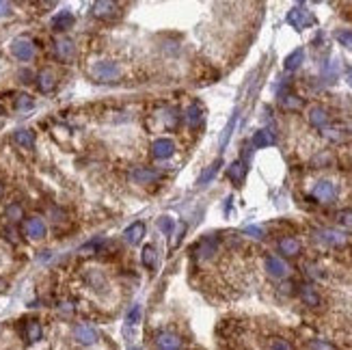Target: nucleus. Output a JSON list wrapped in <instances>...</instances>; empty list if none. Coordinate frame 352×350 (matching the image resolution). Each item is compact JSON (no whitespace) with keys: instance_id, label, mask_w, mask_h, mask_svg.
<instances>
[{"instance_id":"nucleus-1","label":"nucleus","mask_w":352,"mask_h":350,"mask_svg":"<svg viewBox=\"0 0 352 350\" xmlns=\"http://www.w3.org/2000/svg\"><path fill=\"white\" fill-rule=\"evenodd\" d=\"M285 19H288V24H290V26H294L296 30H305V28H309V26H314V24H316L314 13H311L305 4L292 6V9L288 11V15H285Z\"/></svg>"},{"instance_id":"nucleus-2","label":"nucleus","mask_w":352,"mask_h":350,"mask_svg":"<svg viewBox=\"0 0 352 350\" xmlns=\"http://www.w3.org/2000/svg\"><path fill=\"white\" fill-rule=\"evenodd\" d=\"M91 74H93V78L100 80V82H113L121 76V67L113 61H100L91 67Z\"/></svg>"},{"instance_id":"nucleus-3","label":"nucleus","mask_w":352,"mask_h":350,"mask_svg":"<svg viewBox=\"0 0 352 350\" xmlns=\"http://www.w3.org/2000/svg\"><path fill=\"white\" fill-rule=\"evenodd\" d=\"M11 54L17 58V61H30L32 56H35V45H32L30 39L26 37H17L11 41Z\"/></svg>"},{"instance_id":"nucleus-4","label":"nucleus","mask_w":352,"mask_h":350,"mask_svg":"<svg viewBox=\"0 0 352 350\" xmlns=\"http://www.w3.org/2000/svg\"><path fill=\"white\" fill-rule=\"evenodd\" d=\"M316 240L327 246H342V244H346L348 238H346V233H342L337 229H320V231H316Z\"/></svg>"},{"instance_id":"nucleus-5","label":"nucleus","mask_w":352,"mask_h":350,"mask_svg":"<svg viewBox=\"0 0 352 350\" xmlns=\"http://www.w3.org/2000/svg\"><path fill=\"white\" fill-rule=\"evenodd\" d=\"M335 194H337L335 184H333V181H329V179H320L314 186V197L318 201H322V203H331V201L335 199Z\"/></svg>"},{"instance_id":"nucleus-6","label":"nucleus","mask_w":352,"mask_h":350,"mask_svg":"<svg viewBox=\"0 0 352 350\" xmlns=\"http://www.w3.org/2000/svg\"><path fill=\"white\" fill-rule=\"evenodd\" d=\"M74 337L82 346H93L97 342V331L91 324H78V327H74Z\"/></svg>"},{"instance_id":"nucleus-7","label":"nucleus","mask_w":352,"mask_h":350,"mask_svg":"<svg viewBox=\"0 0 352 350\" xmlns=\"http://www.w3.org/2000/svg\"><path fill=\"white\" fill-rule=\"evenodd\" d=\"M173 152H175V143L171 139H156L152 143V154H154V158H158V160L171 158Z\"/></svg>"},{"instance_id":"nucleus-8","label":"nucleus","mask_w":352,"mask_h":350,"mask_svg":"<svg viewBox=\"0 0 352 350\" xmlns=\"http://www.w3.org/2000/svg\"><path fill=\"white\" fill-rule=\"evenodd\" d=\"M266 270H268V275L275 277V279H283L290 272L288 264H285L281 257H277V255H268V257H266Z\"/></svg>"},{"instance_id":"nucleus-9","label":"nucleus","mask_w":352,"mask_h":350,"mask_svg":"<svg viewBox=\"0 0 352 350\" xmlns=\"http://www.w3.org/2000/svg\"><path fill=\"white\" fill-rule=\"evenodd\" d=\"M156 346H158V350H181V340L173 333L160 331V333L156 335Z\"/></svg>"},{"instance_id":"nucleus-10","label":"nucleus","mask_w":352,"mask_h":350,"mask_svg":"<svg viewBox=\"0 0 352 350\" xmlns=\"http://www.w3.org/2000/svg\"><path fill=\"white\" fill-rule=\"evenodd\" d=\"M24 231H26V236H28V238H32V240H39V238H43V236H45V223H43L41 218L32 216V218L26 220Z\"/></svg>"},{"instance_id":"nucleus-11","label":"nucleus","mask_w":352,"mask_h":350,"mask_svg":"<svg viewBox=\"0 0 352 350\" xmlns=\"http://www.w3.org/2000/svg\"><path fill=\"white\" fill-rule=\"evenodd\" d=\"M74 26V13H71L69 9H63L58 11L54 17H52V28L54 30H67Z\"/></svg>"},{"instance_id":"nucleus-12","label":"nucleus","mask_w":352,"mask_h":350,"mask_svg":"<svg viewBox=\"0 0 352 350\" xmlns=\"http://www.w3.org/2000/svg\"><path fill=\"white\" fill-rule=\"evenodd\" d=\"M158 177H160V171H156V169L141 167L136 171H132V181H136V184H152Z\"/></svg>"},{"instance_id":"nucleus-13","label":"nucleus","mask_w":352,"mask_h":350,"mask_svg":"<svg viewBox=\"0 0 352 350\" xmlns=\"http://www.w3.org/2000/svg\"><path fill=\"white\" fill-rule=\"evenodd\" d=\"M253 147L255 149H264V147H270V145H275L277 139H275V134L270 132V130H257L255 134H253Z\"/></svg>"},{"instance_id":"nucleus-14","label":"nucleus","mask_w":352,"mask_h":350,"mask_svg":"<svg viewBox=\"0 0 352 350\" xmlns=\"http://www.w3.org/2000/svg\"><path fill=\"white\" fill-rule=\"evenodd\" d=\"M303 61H305V50L303 48H296L294 52H290V54L285 56L283 67H285V71H296L303 65Z\"/></svg>"},{"instance_id":"nucleus-15","label":"nucleus","mask_w":352,"mask_h":350,"mask_svg":"<svg viewBox=\"0 0 352 350\" xmlns=\"http://www.w3.org/2000/svg\"><path fill=\"white\" fill-rule=\"evenodd\" d=\"M143 236H145V225L143 223H134L132 227H128L126 229V233H123V238H126V242L128 244H139L141 240H143Z\"/></svg>"},{"instance_id":"nucleus-16","label":"nucleus","mask_w":352,"mask_h":350,"mask_svg":"<svg viewBox=\"0 0 352 350\" xmlns=\"http://www.w3.org/2000/svg\"><path fill=\"white\" fill-rule=\"evenodd\" d=\"M184 119H186V123H188L190 128H197V126H199L201 119H203V110H201L199 104H190V106L186 108Z\"/></svg>"},{"instance_id":"nucleus-17","label":"nucleus","mask_w":352,"mask_h":350,"mask_svg":"<svg viewBox=\"0 0 352 350\" xmlns=\"http://www.w3.org/2000/svg\"><path fill=\"white\" fill-rule=\"evenodd\" d=\"M279 249H281V253H285V255H298V253H301V242L292 236H285L279 240Z\"/></svg>"},{"instance_id":"nucleus-18","label":"nucleus","mask_w":352,"mask_h":350,"mask_svg":"<svg viewBox=\"0 0 352 350\" xmlns=\"http://www.w3.org/2000/svg\"><path fill=\"white\" fill-rule=\"evenodd\" d=\"M309 121H311V126H316V128H327V123H329L327 110L322 106H314L309 110Z\"/></svg>"},{"instance_id":"nucleus-19","label":"nucleus","mask_w":352,"mask_h":350,"mask_svg":"<svg viewBox=\"0 0 352 350\" xmlns=\"http://www.w3.org/2000/svg\"><path fill=\"white\" fill-rule=\"evenodd\" d=\"M227 175H229V179H231V181H236V184H242V179H244V175H246L244 162H242V160L231 162L229 169H227Z\"/></svg>"},{"instance_id":"nucleus-20","label":"nucleus","mask_w":352,"mask_h":350,"mask_svg":"<svg viewBox=\"0 0 352 350\" xmlns=\"http://www.w3.org/2000/svg\"><path fill=\"white\" fill-rule=\"evenodd\" d=\"M220 165H223V160H220V158H218L216 162H212V165L199 175V181H197V184H199V186H207V184H210V181H212L214 177H216V173H218Z\"/></svg>"},{"instance_id":"nucleus-21","label":"nucleus","mask_w":352,"mask_h":350,"mask_svg":"<svg viewBox=\"0 0 352 350\" xmlns=\"http://www.w3.org/2000/svg\"><path fill=\"white\" fill-rule=\"evenodd\" d=\"M13 139H15L17 145H22V147H26V149L35 145V132H32V130H15Z\"/></svg>"},{"instance_id":"nucleus-22","label":"nucleus","mask_w":352,"mask_h":350,"mask_svg":"<svg viewBox=\"0 0 352 350\" xmlns=\"http://www.w3.org/2000/svg\"><path fill=\"white\" fill-rule=\"evenodd\" d=\"M37 84L43 93H50V91L56 87V80H54V76H52V71H41V74L37 76Z\"/></svg>"},{"instance_id":"nucleus-23","label":"nucleus","mask_w":352,"mask_h":350,"mask_svg":"<svg viewBox=\"0 0 352 350\" xmlns=\"http://www.w3.org/2000/svg\"><path fill=\"white\" fill-rule=\"evenodd\" d=\"M301 298L305 301V305H309V307H318V305H320V296H318V292L311 288V285H303Z\"/></svg>"},{"instance_id":"nucleus-24","label":"nucleus","mask_w":352,"mask_h":350,"mask_svg":"<svg viewBox=\"0 0 352 350\" xmlns=\"http://www.w3.org/2000/svg\"><path fill=\"white\" fill-rule=\"evenodd\" d=\"M143 264H145L149 270H154L156 266H158V253H156L154 244H147L145 249H143Z\"/></svg>"},{"instance_id":"nucleus-25","label":"nucleus","mask_w":352,"mask_h":350,"mask_svg":"<svg viewBox=\"0 0 352 350\" xmlns=\"http://www.w3.org/2000/svg\"><path fill=\"white\" fill-rule=\"evenodd\" d=\"M236 123H238V113L231 117L229 123H227L225 130H223V134H220V141H218V147H220V149H225V147H227V143H229V139H231L233 128H236Z\"/></svg>"},{"instance_id":"nucleus-26","label":"nucleus","mask_w":352,"mask_h":350,"mask_svg":"<svg viewBox=\"0 0 352 350\" xmlns=\"http://www.w3.org/2000/svg\"><path fill=\"white\" fill-rule=\"evenodd\" d=\"M41 335H43V329L37 320H30L28 324H26V337H28V342H39Z\"/></svg>"},{"instance_id":"nucleus-27","label":"nucleus","mask_w":352,"mask_h":350,"mask_svg":"<svg viewBox=\"0 0 352 350\" xmlns=\"http://www.w3.org/2000/svg\"><path fill=\"white\" fill-rule=\"evenodd\" d=\"M56 54L63 58V61H67V58L74 56V43L67 41V39H61V41L56 43Z\"/></svg>"},{"instance_id":"nucleus-28","label":"nucleus","mask_w":352,"mask_h":350,"mask_svg":"<svg viewBox=\"0 0 352 350\" xmlns=\"http://www.w3.org/2000/svg\"><path fill=\"white\" fill-rule=\"evenodd\" d=\"M117 9V6L113 4V2H108V0H102V2H95L93 4V13L97 17H106V15H110Z\"/></svg>"},{"instance_id":"nucleus-29","label":"nucleus","mask_w":352,"mask_h":350,"mask_svg":"<svg viewBox=\"0 0 352 350\" xmlns=\"http://www.w3.org/2000/svg\"><path fill=\"white\" fill-rule=\"evenodd\" d=\"M281 104L285 108H290V110H298V108H303V100L301 97H296V95H288V93H283L281 95Z\"/></svg>"},{"instance_id":"nucleus-30","label":"nucleus","mask_w":352,"mask_h":350,"mask_svg":"<svg viewBox=\"0 0 352 350\" xmlns=\"http://www.w3.org/2000/svg\"><path fill=\"white\" fill-rule=\"evenodd\" d=\"M158 227H160V231H162V233L171 236L173 229H175V220H173L171 216H162V218H158Z\"/></svg>"},{"instance_id":"nucleus-31","label":"nucleus","mask_w":352,"mask_h":350,"mask_svg":"<svg viewBox=\"0 0 352 350\" xmlns=\"http://www.w3.org/2000/svg\"><path fill=\"white\" fill-rule=\"evenodd\" d=\"M335 39L340 41L342 45H346V48L352 50V30H337L335 32Z\"/></svg>"},{"instance_id":"nucleus-32","label":"nucleus","mask_w":352,"mask_h":350,"mask_svg":"<svg viewBox=\"0 0 352 350\" xmlns=\"http://www.w3.org/2000/svg\"><path fill=\"white\" fill-rule=\"evenodd\" d=\"M244 236L255 238V240H262V238H264V229H262L259 225H249V227H244Z\"/></svg>"},{"instance_id":"nucleus-33","label":"nucleus","mask_w":352,"mask_h":350,"mask_svg":"<svg viewBox=\"0 0 352 350\" xmlns=\"http://www.w3.org/2000/svg\"><path fill=\"white\" fill-rule=\"evenodd\" d=\"M268 350H292V346L281 337H275V340L268 342Z\"/></svg>"},{"instance_id":"nucleus-34","label":"nucleus","mask_w":352,"mask_h":350,"mask_svg":"<svg viewBox=\"0 0 352 350\" xmlns=\"http://www.w3.org/2000/svg\"><path fill=\"white\" fill-rule=\"evenodd\" d=\"M141 305H134V307L132 309H130V314H128V324H132V327H134V324H139L141 322Z\"/></svg>"},{"instance_id":"nucleus-35","label":"nucleus","mask_w":352,"mask_h":350,"mask_svg":"<svg viewBox=\"0 0 352 350\" xmlns=\"http://www.w3.org/2000/svg\"><path fill=\"white\" fill-rule=\"evenodd\" d=\"M6 216H9L11 220H19L22 218V207H19L17 203H11L9 207H6Z\"/></svg>"},{"instance_id":"nucleus-36","label":"nucleus","mask_w":352,"mask_h":350,"mask_svg":"<svg viewBox=\"0 0 352 350\" xmlns=\"http://www.w3.org/2000/svg\"><path fill=\"white\" fill-rule=\"evenodd\" d=\"M311 350H337L333 344H329V342H324V340H314L311 342Z\"/></svg>"},{"instance_id":"nucleus-37","label":"nucleus","mask_w":352,"mask_h":350,"mask_svg":"<svg viewBox=\"0 0 352 350\" xmlns=\"http://www.w3.org/2000/svg\"><path fill=\"white\" fill-rule=\"evenodd\" d=\"M15 106H17V110H28V108H32V100H30L28 95H19L17 102H15Z\"/></svg>"},{"instance_id":"nucleus-38","label":"nucleus","mask_w":352,"mask_h":350,"mask_svg":"<svg viewBox=\"0 0 352 350\" xmlns=\"http://www.w3.org/2000/svg\"><path fill=\"white\" fill-rule=\"evenodd\" d=\"M337 218H340V223H342V225L352 227V210H344V212H340V214H337Z\"/></svg>"},{"instance_id":"nucleus-39","label":"nucleus","mask_w":352,"mask_h":350,"mask_svg":"<svg viewBox=\"0 0 352 350\" xmlns=\"http://www.w3.org/2000/svg\"><path fill=\"white\" fill-rule=\"evenodd\" d=\"M9 13H11V4H9V2H2V0H0V17L9 15Z\"/></svg>"},{"instance_id":"nucleus-40","label":"nucleus","mask_w":352,"mask_h":350,"mask_svg":"<svg viewBox=\"0 0 352 350\" xmlns=\"http://www.w3.org/2000/svg\"><path fill=\"white\" fill-rule=\"evenodd\" d=\"M346 80H348V84L352 87V67H346Z\"/></svg>"},{"instance_id":"nucleus-41","label":"nucleus","mask_w":352,"mask_h":350,"mask_svg":"<svg viewBox=\"0 0 352 350\" xmlns=\"http://www.w3.org/2000/svg\"><path fill=\"white\" fill-rule=\"evenodd\" d=\"M0 194H2V184H0Z\"/></svg>"},{"instance_id":"nucleus-42","label":"nucleus","mask_w":352,"mask_h":350,"mask_svg":"<svg viewBox=\"0 0 352 350\" xmlns=\"http://www.w3.org/2000/svg\"><path fill=\"white\" fill-rule=\"evenodd\" d=\"M130 350H141V348H130Z\"/></svg>"},{"instance_id":"nucleus-43","label":"nucleus","mask_w":352,"mask_h":350,"mask_svg":"<svg viewBox=\"0 0 352 350\" xmlns=\"http://www.w3.org/2000/svg\"><path fill=\"white\" fill-rule=\"evenodd\" d=\"M0 288H2V283H0Z\"/></svg>"}]
</instances>
